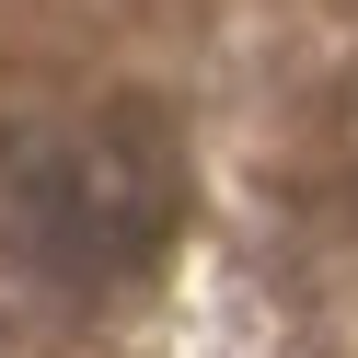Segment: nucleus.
<instances>
[{
    "label": "nucleus",
    "mask_w": 358,
    "mask_h": 358,
    "mask_svg": "<svg viewBox=\"0 0 358 358\" xmlns=\"http://www.w3.org/2000/svg\"><path fill=\"white\" fill-rule=\"evenodd\" d=\"M185 231V139L162 104H70L0 162V255L47 289H127Z\"/></svg>",
    "instance_id": "1"
}]
</instances>
